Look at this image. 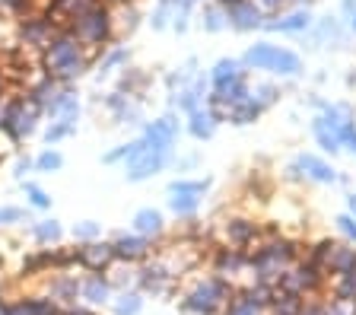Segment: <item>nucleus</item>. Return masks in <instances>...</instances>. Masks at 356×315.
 Returning <instances> with one entry per match:
<instances>
[{
  "instance_id": "f257e3e1",
  "label": "nucleus",
  "mask_w": 356,
  "mask_h": 315,
  "mask_svg": "<svg viewBox=\"0 0 356 315\" xmlns=\"http://www.w3.org/2000/svg\"><path fill=\"white\" fill-rule=\"evenodd\" d=\"M245 64H248V67H258V70H277V74H299V70H302V60H299L296 54L286 51V48H277V45L248 48Z\"/></svg>"
},
{
  "instance_id": "f03ea898",
  "label": "nucleus",
  "mask_w": 356,
  "mask_h": 315,
  "mask_svg": "<svg viewBox=\"0 0 356 315\" xmlns=\"http://www.w3.org/2000/svg\"><path fill=\"white\" fill-rule=\"evenodd\" d=\"M220 296H222V286L220 284H204L191 296V309H197V312H213L216 302H220Z\"/></svg>"
},
{
  "instance_id": "7ed1b4c3",
  "label": "nucleus",
  "mask_w": 356,
  "mask_h": 315,
  "mask_svg": "<svg viewBox=\"0 0 356 315\" xmlns=\"http://www.w3.org/2000/svg\"><path fill=\"white\" fill-rule=\"evenodd\" d=\"M293 169H305V175H312L315 181H334V179H337L331 165L321 163V159H315V156H299Z\"/></svg>"
},
{
  "instance_id": "20e7f679",
  "label": "nucleus",
  "mask_w": 356,
  "mask_h": 315,
  "mask_svg": "<svg viewBox=\"0 0 356 315\" xmlns=\"http://www.w3.org/2000/svg\"><path fill=\"white\" fill-rule=\"evenodd\" d=\"M163 165V153H140V156L131 163V179H147V175H153L156 169Z\"/></svg>"
},
{
  "instance_id": "39448f33",
  "label": "nucleus",
  "mask_w": 356,
  "mask_h": 315,
  "mask_svg": "<svg viewBox=\"0 0 356 315\" xmlns=\"http://www.w3.org/2000/svg\"><path fill=\"white\" fill-rule=\"evenodd\" d=\"M172 134H175V121H172V118H163V121H156L153 128L147 131V143H153L156 150L163 153L165 143L172 140Z\"/></svg>"
},
{
  "instance_id": "423d86ee",
  "label": "nucleus",
  "mask_w": 356,
  "mask_h": 315,
  "mask_svg": "<svg viewBox=\"0 0 356 315\" xmlns=\"http://www.w3.org/2000/svg\"><path fill=\"white\" fill-rule=\"evenodd\" d=\"M216 99L226 105H242L245 102V83L242 80H232V83H222V86H216Z\"/></svg>"
},
{
  "instance_id": "0eeeda50",
  "label": "nucleus",
  "mask_w": 356,
  "mask_h": 315,
  "mask_svg": "<svg viewBox=\"0 0 356 315\" xmlns=\"http://www.w3.org/2000/svg\"><path fill=\"white\" fill-rule=\"evenodd\" d=\"M232 19H236L238 29H252V26L261 23V13L252 3H238V7H232Z\"/></svg>"
},
{
  "instance_id": "6e6552de",
  "label": "nucleus",
  "mask_w": 356,
  "mask_h": 315,
  "mask_svg": "<svg viewBox=\"0 0 356 315\" xmlns=\"http://www.w3.org/2000/svg\"><path fill=\"white\" fill-rule=\"evenodd\" d=\"M309 26V13H289L286 19H277V23H270V29H277V32H299V29H305Z\"/></svg>"
},
{
  "instance_id": "1a4fd4ad",
  "label": "nucleus",
  "mask_w": 356,
  "mask_h": 315,
  "mask_svg": "<svg viewBox=\"0 0 356 315\" xmlns=\"http://www.w3.org/2000/svg\"><path fill=\"white\" fill-rule=\"evenodd\" d=\"M232 80H238V64L236 60H220L213 67V83L222 86V83H232Z\"/></svg>"
},
{
  "instance_id": "9d476101",
  "label": "nucleus",
  "mask_w": 356,
  "mask_h": 315,
  "mask_svg": "<svg viewBox=\"0 0 356 315\" xmlns=\"http://www.w3.org/2000/svg\"><path fill=\"white\" fill-rule=\"evenodd\" d=\"M258 112H261V105L245 99L242 105H236V108H232V121H236V124H248V121L258 118Z\"/></svg>"
},
{
  "instance_id": "9b49d317",
  "label": "nucleus",
  "mask_w": 356,
  "mask_h": 315,
  "mask_svg": "<svg viewBox=\"0 0 356 315\" xmlns=\"http://www.w3.org/2000/svg\"><path fill=\"white\" fill-rule=\"evenodd\" d=\"M191 131H194V137H210L213 134V118H210L207 112H194L191 115Z\"/></svg>"
},
{
  "instance_id": "f8f14e48",
  "label": "nucleus",
  "mask_w": 356,
  "mask_h": 315,
  "mask_svg": "<svg viewBox=\"0 0 356 315\" xmlns=\"http://www.w3.org/2000/svg\"><path fill=\"white\" fill-rule=\"evenodd\" d=\"M134 223H137V229H140V233H156L163 220H159V213H156V210H140Z\"/></svg>"
},
{
  "instance_id": "ddd939ff",
  "label": "nucleus",
  "mask_w": 356,
  "mask_h": 315,
  "mask_svg": "<svg viewBox=\"0 0 356 315\" xmlns=\"http://www.w3.org/2000/svg\"><path fill=\"white\" fill-rule=\"evenodd\" d=\"M229 315H258V300H254V293L248 300H238L236 306L229 309Z\"/></svg>"
},
{
  "instance_id": "4468645a",
  "label": "nucleus",
  "mask_w": 356,
  "mask_h": 315,
  "mask_svg": "<svg viewBox=\"0 0 356 315\" xmlns=\"http://www.w3.org/2000/svg\"><path fill=\"white\" fill-rule=\"evenodd\" d=\"M204 188H207V181H178V185H172V195H197Z\"/></svg>"
},
{
  "instance_id": "2eb2a0df",
  "label": "nucleus",
  "mask_w": 356,
  "mask_h": 315,
  "mask_svg": "<svg viewBox=\"0 0 356 315\" xmlns=\"http://www.w3.org/2000/svg\"><path fill=\"white\" fill-rule=\"evenodd\" d=\"M194 207H197V197H191V195L172 197V210H175V213H191Z\"/></svg>"
},
{
  "instance_id": "dca6fc26",
  "label": "nucleus",
  "mask_w": 356,
  "mask_h": 315,
  "mask_svg": "<svg viewBox=\"0 0 356 315\" xmlns=\"http://www.w3.org/2000/svg\"><path fill=\"white\" fill-rule=\"evenodd\" d=\"M229 236H232V239H236V242H245V239H248V236H252V226H248V223H242V220H238V223H232V226H229Z\"/></svg>"
},
{
  "instance_id": "f3484780",
  "label": "nucleus",
  "mask_w": 356,
  "mask_h": 315,
  "mask_svg": "<svg viewBox=\"0 0 356 315\" xmlns=\"http://www.w3.org/2000/svg\"><path fill=\"white\" fill-rule=\"evenodd\" d=\"M337 226H341V233L347 236V239L356 242V220L353 217H337Z\"/></svg>"
},
{
  "instance_id": "a211bd4d",
  "label": "nucleus",
  "mask_w": 356,
  "mask_h": 315,
  "mask_svg": "<svg viewBox=\"0 0 356 315\" xmlns=\"http://www.w3.org/2000/svg\"><path fill=\"white\" fill-rule=\"evenodd\" d=\"M137 309H140V300H137V296H124V300L118 302V312L121 315H134Z\"/></svg>"
},
{
  "instance_id": "6ab92c4d",
  "label": "nucleus",
  "mask_w": 356,
  "mask_h": 315,
  "mask_svg": "<svg viewBox=\"0 0 356 315\" xmlns=\"http://www.w3.org/2000/svg\"><path fill=\"white\" fill-rule=\"evenodd\" d=\"M341 140H343V143H350V150L356 153V128H353V121H350L347 128L341 131Z\"/></svg>"
},
{
  "instance_id": "aec40b11",
  "label": "nucleus",
  "mask_w": 356,
  "mask_h": 315,
  "mask_svg": "<svg viewBox=\"0 0 356 315\" xmlns=\"http://www.w3.org/2000/svg\"><path fill=\"white\" fill-rule=\"evenodd\" d=\"M38 236H42V239H58V236H60L58 223H44V226H38Z\"/></svg>"
},
{
  "instance_id": "412c9836",
  "label": "nucleus",
  "mask_w": 356,
  "mask_h": 315,
  "mask_svg": "<svg viewBox=\"0 0 356 315\" xmlns=\"http://www.w3.org/2000/svg\"><path fill=\"white\" fill-rule=\"evenodd\" d=\"M38 165H42V169H58V165H60V156H58V153H44V156L38 159Z\"/></svg>"
},
{
  "instance_id": "4be33fe9",
  "label": "nucleus",
  "mask_w": 356,
  "mask_h": 315,
  "mask_svg": "<svg viewBox=\"0 0 356 315\" xmlns=\"http://www.w3.org/2000/svg\"><path fill=\"white\" fill-rule=\"evenodd\" d=\"M121 252H127V255H137V252H140V242H137V239H124V242H121Z\"/></svg>"
},
{
  "instance_id": "5701e85b",
  "label": "nucleus",
  "mask_w": 356,
  "mask_h": 315,
  "mask_svg": "<svg viewBox=\"0 0 356 315\" xmlns=\"http://www.w3.org/2000/svg\"><path fill=\"white\" fill-rule=\"evenodd\" d=\"M86 293L92 296V300H105V286H102V284H89Z\"/></svg>"
},
{
  "instance_id": "b1692460",
  "label": "nucleus",
  "mask_w": 356,
  "mask_h": 315,
  "mask_svg": "<svg viewBox=\"0 0 356 315\" xmlns=\"http://www.w3.org/2000/svg\"><path fill=\"white\" fill-rule=\"evenodd\" d=\"M220 13H207V29H220Z\"/></svg>"
},
{
  "instance_id": "393cba45",
  "label": "nucleus",
  "mask_w": 356,
  "mask_h": 315,
  "mask_svg": "<svg viewBox=\"0 0 356 315\" xmlns=\"http://www.w3.org/2000/svg\"><path fill=\"white\" fill-rule=\"evenodd\" d=\"M32 201H35L38 207H44V204H48V197H44L42 191H38V188H32Z\"/></svg>"
},
{
  "instance_id": "a878e982",
  "label": "nucleus",
  "mask_w": 356,
  "mask_h": 315,
  "mask_svg": "<svg viewBox=\"0 0 356 315\" xmlns=\"http://www.w3.org/2000/svg\"><path fill=\"white\" fill-rule=\"evenodd\" d=\"M76 233H80V236H96V226H92V223H86V226H80Z\"/></svg>"
},
{
  "instance_id": "bb28decb",
  "label": "nucleus",
  "mask_w": 356,
  "mask_h": 315,
  "mask_svg": "<svg viewBox=\"0 0 356 315\" xmlns=\"http://www.w3.org/2000/svg\"><path fill=\"white\" fill-rule=\"evenodd\" d=\"M343 10H347L350 16H356V0H343Z\"/></svg>"
},
{
  "instance_id": "cd10ccee",
  "label": "nucleus",
  "mask_w": 356,
  "mask_h": 315,
  "mask_svg": "<svg viewBox=\"0 0 356 315\" xmlns=\"http://www.w3.org/2000/svg\"><path fill=\"white\" fill-rule=\"evenodd\" d=\"M350 210H353V217H356V195L350 197Z\"/></svg>"
},
{
  "instance_id": "c85d7f7f",
  "label": "nucleus",
  "mask_w": 356,
  "mask_h": 315,
  "mask_svg": "<svg viewBox=\"0 0 356 315\" xmlns=\"http://www.w3.org/2000/svg\"><path fill=\"white\" fill-rule=\"evenodd\" d=\"M222 3H232V7H238V3H242V0H222Z\"/></svg>"
},
{
  "instance_id": "c756f323",
  "label": "nucleus",
  "mask_w": 356,
  "mask_h": 315,
  "mask_svg": "<svg viewBox=\"0 0 356 315\" xmlns=\"http://www.w3.org/2000/svg\"><path fill=\"white\" fill-rule=\"evenodd\" d=\"M353 29H356V16H353Z\"/></svg>"
},
{
  "instance_id": "7c9ffc66",
  "label": "nucleus",
  "mask_w": 356,
  "mask_h": 315,
  "mask_svg": "<svg viewBox=\"0 0 356 315\" xmlns=\"http://www.w3.org/2000/svg\"><path fill=\"white\" fill-rule=\"evenodd\" d=\"M267 3H277V0H267Z\"/></svg>"
}]
</instances>
